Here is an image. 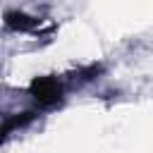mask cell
<instances>
[{"instance_id":"7a4b0ae2","label":"cell","mask_w":153,"mask_h":153,"mask_svg":"<svg viewBox=\"0 0 153 153\" xmlns=\"http://www.w3.org/2000/svg\"><path fill=\"white\" fill-rule=\"evenodd\" d=\"M41 24V19H33L24 12H7L5 14V26L14 29V31H36Z\"/></svg>"},{"instance_id":"3957f363","label":"cell","mask_w":153,"mask_h":153,"mask_svg":"<svg viewBox=\"0 0 153 153\" xmlns=\"http://www.w3.org/2000/svg\"><path fill=\"white\" fill-rule=\"evenodd\" d=\"M31 117H33V112H22V117H10V115H7V117H5V124H2V134L7 136L14 127H24Z\"/></svg>"},{"instance_id":"6da1fadb","label":"cell","mask_w":153,"mask_h":153,"mask_svg":"<svg viewBox=\"0 0 153 153\" xmlns=\"http://www.w3.org/2000/svg\"><path fill=\"white\" fill-rule=\"evenodd\" d=\"M29 93L38 100V105L50 108L62 100V84L55 76H36L29 84Z\"/></svg>"}]
</instances>
